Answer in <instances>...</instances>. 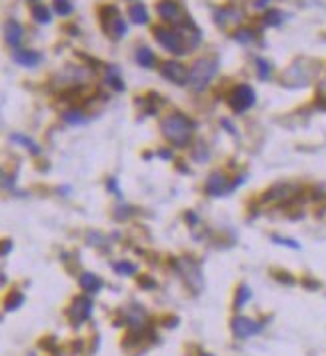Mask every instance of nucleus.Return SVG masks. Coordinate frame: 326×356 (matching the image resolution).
I'll return each mask as SVG.
<instances>
[{
    "label": "nucleus",
    "instance_id": "cd10ccee",
    "mask_svg": "<svg viewBox=\"0 0 326 356\" xmlns=\"http://www.w3.org/2000/svg\"><path fill=\"white\" fill-rule=\"evenodd\" d=\"M158 154H160L162 158H170V156H172V152H168V150H160Z\"/></svg>",
    "mask_w": 326,
    "mask_h": 356
},
{
    "label": "nucleus",
    "instance_id": "9d476101",
    "mask_svg": "<svg viewBox=\"0 0 326 356\" xmlns=\"http://www.w3.org/2000/svg\"><path fill=\"white\" fill-rule=\"evenodd\" d=\"M22 34L24 30L18 20H8V22L4 24V38H6V42L12 48H18L20 40H22Z\"/></svg>",
    "mask_w": 326,
    "mask_h": 356
},
{
    "label": "nucleus",
    "instance_id": "c756f323",
    "mask_svg": "<svg viewBox=\"0 0 326 356\" xmlns=\"http://www.w3.org/2000/svg\"><path fill=\"white\" fill-rule=\"evenodd\" d=\"M202 356H212V354H202Z\"/></svg>",
    "mask_w": 326,
    "mask_h": 356
},
{
    "label": "nucleus",
    "instance_id": "1a4fd4ad",
    "mask_svg": "<svg viewBox=\"0 0 326 356\" xmlns=\"http://www.w3.org/2000/svg\"><path fill=\"white\" fill-rule=\"evenodd\" d=\"M12 58H14L20 66H28V68L36 66V64H40V62L44 60V56H42L40 52H36V50H22V48H16V50L12 52Z\"/></svg>",
    "mask_w": 326,
    "mask_h": 356
},
{
    "label": "nucleus",
    "instance_id": "bb28decb",
    "mask_svg": "<svg viewBox=\"0 0 326 356\" xmlns=\"http://www.w3.org/2000/svg\"><path fill=\"white\" fill-rule=\"evenodd\" d=\"M272 238H274L278 244H286V246H290V248H300V246H298L294 240H290V238H280V236H272Z\"/></svg>",
    "mask_w": 326,
    "mask_h": 356
},
{
    "label": "nucleus",
    "instance_id": "7ed1b4c3",
    "mask_svg": "<svg viewBox=\"0 0 326 356\" xmlns=\"http://www.w3.org/2000/svg\"><path fill=\"white\" fill-rule=\"evenodd\" d=\"M152 34H154V40L160 46L166 48L168 52H172L176 56H182L187 52L184 36L178 30H172V28H166V26H154L152 28Z\"/></svg>",
    "mask_w": 326,
    "mask_h": 356
},
{
    "label": "nucleus",
    "instance_id": "6e6552de",
    "mask_svg": "<svg viewBox=\"0 0 326 356\" xmlns=\"http://www.w3.org/2000/svg\"><path fill=\"white\" fill-rule=\"evenodd\" d=\"M90 312H92V300L80 296V298L74 300V304L70 308V318L74 320V324H82L84 320H88Z\"/></svg>",
    "mask_w": 326,
    "mask_h": 356
},
{
    "label": "nucleus",
    "instance_id": "f8f14e48",
    "mask_svg": "<svg viewBox=\"0 0 326 356\" xmlns=\"http://www.w3.org/2000/svg\"><path fill=\"white\" fill-rule=\"evenodd\" d=\"M128 16L134 24H146L148 22V10L142 2H134L130 8H128Z\"/></svg>",
    "mask_w": 326,
    "mask_h": 356
},
{
    "label": "nucleus",
    "instance_id": "aec40b11",
    "mask_svg": "<svg viewBox=\"0 0 326 356\" xmlns=\"http://www.w3.org/2000/svg\"><path fill=\"white\" fill-rule=\"evenodd\" d=\"M257 70L260 80H268L270 74H272V64L266 58H257Z\"/></svg>",
    "mask_w": 326,
    "mask_h": 356
},
{
    "label": "nucleus",
    "instance_id": "a211bd4d",
    "mask_svg": "<svg viewBox=\"0 0 326 356\" xmlns=\"http://www.w3.org/2000/svg\"><path fill=\"white\" fill-rule=\"evenodd\" d=\"M232 38L240 44H250V42H254V32L250 28H238V30H234Z\"/></svg>",
    "mask_w": 326,
    "mask_h": 356
},
{
    "label": "nucleus",
    "instance_id": "423d86ee",
    "mask_svg": "<svg viewBox=\"0 0 326 356\" xmlns=\"http://www.w3.org/2000/svg\"><path fill=\"white\" fill-rule=\"evenodd\" d=\"M160 74L174 84H188V68L180 62H164Z\"/></svg>",
    "mask_w": 326,
    "mask_h": 356
},
{
    "label": "nucleus",
    "instance_id": "6ab92c4d",
    "mask_svg": "<svg viewBox=\"0 0 326 356\" xmlns=\"http://www.w3.org/2000/svg\"><path fill=\"white\" fill-rule=\"evenodd\" d=\"M106 84H108V86H112V88H114V90H118V92H122V90H124V82L120 80L118 70L114 68V66H110V68H108V74H106Z\"/></svg>",
    "mask_w": 326,
    "mask_h": 356
},
{
    "label": "nucleus",
    "instance_id": "2eb2a0df",
    "mask_svg": "<svg viewBox=\"0 0 326 356\" xmlns=\"http://www.w3.org/2000/svg\"><path fill=\"white\" fill-rule=\"evenodd\" d=\"M30 14H32V18L36 20L38 24H48L50 22V10H48L46 6L42 4V2H36V4H32V8H30Z\"/></svg>",
    "mask_w": 326,
    "mask_h": 356
},
{
    "label": "nucleus",
    "instance_id": "4be33fe9",
    "mask_svg": "<svg viewBox=\"0 0 326 356\" xmlns=\"http://www.w3.org/2000/svg\"><path fill=\"white\" fill-rule=\"evenodd\" d=\"M282 20H284V14L280 10H268L264 14V24H268V26H278L282 24Z\"/></svg>",
    "mask_w": 326,
    "mask_h": 356
},
{
    "label": "nucleus",
    "instance_id": "f3484780",
    "mask_svg": "<svg viewBox=\"0 0 326 356\" xmlns=\"http://www.w3.org/2000/svg\"><path fill=\"white\" fill-rule=\"evenodd\" d=\"M252 298V290L248 288L246 284H240L238 290H236V300H234V306L236 308H244V304Z\"/></svg>",
    "mask_w": 326,
    "mask_h": 356
},
{
    "label": "nucleus",
    "instance_id": "dca6fc26",
    "mask_svg": "<svg viewBox=\"0 0 326 356\" xmlns=\"http://www.w3.org/2000/svg\"><path fill=\"white\" fill-rule=\"evenodd\" d=\"M154 52L150 50V48L142 46L136 50V62H138L142 68H152L154 66Z\"/></svg>",
    "mask_w": 326,
    "mask_h": 356
},
{
    "label": "nucleus",
    "instance_id": "c85d7f7f",
    "mask_svg": "<svg viewBox=\"0 0 326 356\" xmlns=\"http://www.w3.org/2000/svg\"><path fill=\"white\" fill-rule=\"evenodd\" d=\"M266 4H268V0H257V6H258V8H264Z\"/></svg>",
    "mask_w": 326,
    "mask_h": 356
},
{
    "label": "nucleus",
    "instance_id": "5701e85b",
    "mask_svg": "<svg viewBox=\"0 0 326 356\" xmlns=\"http://www.w3.org/2000/svg\"><path fill=\"white\" fill-rule=\"evenodd\" d=\"M54 12L60 16H68L72 12V2L70 0H54Z\"/></svg>",
    "mask_w": 326,
    "mask_h": 356
},
{
    "label": "nucleus",
    "instance_id": "ddd939ff",
    "mask_svg": "<svg viewBox=\"0 0 326 356\" xmlns=\"http://www.w3.org/2000/svg\"><path fill=\"white\" fill-rule=\"evenodd\" d=\"M80 286H82V290H86V292H98L100 288H102V280L92 274V272H84L82 276H80Z\"/></svg>",
    "mask_w": 326,
    "mask_h": 356
},
{
    "label": "nucleus",
    "instance_id": "20e7f679",
    "mask_svg": "<svg viewBox=\"0 0 326 356\" xmlns=\"http://www.w3.org/2000/svg\"><path fill=\"white\" fill-rule=\"evenodd\" d=\"M156 12H158V16L162 18L164 22L168 24H174V26H184V24L190 20V16H184L182 14V8H180V4L176 2V0H160L158 4H156Z\"/></svg>",
    "mask_w": 326,
    "mask_h": 356
},
{
    "label": "nucleus",
    "instance_id": "0eeeda50",
    "mask_svg": "<svg viewBox=\"0 0 326 356\" xmlns=\"http://www.w3.org/2000/svg\"><path fill=\"white\" fill-rule=\"evenodd\" d=\"M262 330V324H258L250 318H244V316H238L232 320V333L238 336V338H248L252 334H258Z\"/></svg>",
    "mask_w": 326,
    "mask_h": 356
},
{
    "label": "nucleus",
    "instance_id": "39448f33",
    "mask_svg": "<svg viewBox=\"0 0 326 356\" xmlns=\"http://www.w3.org/2000/svg\"><path fill=\"white\" fill-rule=\"evenodd\" d=\"M230 108L234 112H246L254 102H257V92L252 90L250 84H238L228 98Z\"/></svg>",
    "mask_w": 326,
    "mask_h": 356
},
{
    "label": "nucleus",
    "instance_id": "f03ea898",
    "mask_svg": "<svg viewBox=\"0 0 326 356\" xmlns=\"http://www.w3.org/2000/svg\"><path fill=\"white\" fill-rule=\"evenodd\" d=\"M216 70H218V58H216V56L198 58V60L190 66V70H188V86H190L194 92L204 90L210 84V80L214 78Z\"/></svg>",
    "mask_w": 326,
    "mask_h": 356
},
{
    "label": "nucleus",
    "instance_id": "b1692460",
    "mask_svg": "<svg viewBox=\"0 0 326 356\" xmlns=\"http://www.w3.org/2000/svg\"><path fill=\"white\" fill-rule=\"evenodd\" d=\"M22 302H24L22 294H20V292H12V294L8 296V300H6V310H16Z\"/></svg>",
    "mask_w": 326,
    "mask_h": 356
},
{
    "label": "nucleus",
    "instance_id": "9b49d317",
    "mask_svg": "<svg viewBox=\"0 0 326 356\" xmlns=\"http://www.w3.org/2000/svg\"><path fill=\"white\" fill-rule=\"evenodd\" d=\"M206 190L212 196H220L222 192H226V178L222 174H212L206 180Z\"/></svg>",
    "mask_w": 326,
    "mask_h": 356
},
{
    "label": "nucleus",
    "instance_id": "412c9836",
    "mask_svg": "<svg viewBox=\"0 0 326 356\" xmlns=\"http://www.w3.org/2000/svg\"><path fill=\"white\" fill-rule=\"evenodd\" d=\"M114 270H117V274H122V276H130V274H136V270H138V266L136 264H132V262H117L114 264Z\"/></svg>",
    "mask_w": 326,
    "mask_h": 356
},
{
    "label": "nucleus",
    "instance_id": "4468645a",
    "mask_svg": "<svg viewBox=\"0 0 326 356\" xmlns=\"http://www.w3.org/2000/svg\"><path fill=\"white\" fill-rule=\"evenodd\" d=\"M104 30H106V32H110V34H112V38H117V40H118V38L126 36L128 26H126V22H124V18H120V16H118V18H114L110 24H106V26H104Z\"/></svg>",
    "mask_w": 326,
    "mask_h": 356
},
{
    "label": "nucleus",
    "instance_id": "f257e3e1",
    "mask_svg": "<svg viewBox=\"0 0 326 356\" xmlns=\"http://www.w3.org/2000/svg\"><path fill=\"white\" fill-rule=\"evenodd\" d=\"M160 130L172 144H176L178 148H184L192 136V122L182 114H168L160 122Z\"/></svg>",
    "mask_w": 326,
    "mask_h": 356
},
{
    "label": "nucleus",
    "instance_id": "a878e982",
    "mask_svg": "<svg viewBox=\"0 0 326 356\" xmlns=\"http://www.w3.org/2000/svg\"><path fill=\"white\" fill-rule=\"evenodd\" d=\"M64 120L66 122H72V124H76V122H82V116H80V112H74V110H70V112H64Z\"/></svg>",
    "mask_w": 326,
    "mask_h": 356
},
{
    "label": "nucleus",
    "instance_id": "393cba45",
    "mask_svg": "<svg viewBox=\"0 0 326 356\" xmlns=\"http://www.w3.org/2000/svg\"><path fill=\"white\" fill-rule=\"evenodd\" d=\"M12 140H16V143H22L24 146H26V148H28L30 152H34V154H38V152H40V148H38V146H36L34 143H32L30 138H24V136H20V134H14V136H12Z\"/></svg>",
    "mask_w": 326,
    "mask_h": 356
}]
</instances>
